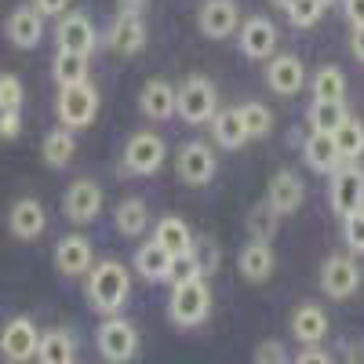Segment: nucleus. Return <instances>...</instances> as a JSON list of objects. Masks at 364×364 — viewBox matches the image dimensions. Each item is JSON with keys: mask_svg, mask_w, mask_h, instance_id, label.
Segmentation results:
<instances>
[{"mask_svg": "<svg viewBox=\"0 0 364 364\" xmlns=\"http://www.w3.org/2000/svg\"><path fill=\"white\" fill-rule=\"evenodd\" d=\"M33 8L48 18V15H66V8H70V0H33Z\"/></svg>", "mask_w": 364, "mask_h": 364, "instance_id": "obj_43", "label": "nucleus"}, {"mask_svg": "<svg viewBox=\"0 0 364 364\" xmlns=\"http://www.w3.org/2000/svg\"><path fill=\"white\" fill-rule=\"evenodd\" d=\"M168 314L178 328H197L208 321L211 314V291L204 284V277H190L171 284V299H168Z\"/></svg>", "mask_w": 364, "mask_h": 364, "instance_id": "obj_2", "label": "nucleus"}, {"mask_svg": "<svg viewBox=\"0 0 364 364\" xmlns=\"http://www.w3.org/2000/svg\"><path fill=\"white\" fill-rule=\"evenodd\" d=\"M346 99V77L339 66H321L314 73V102H343Z\"/></svg>", "mask_w": 364, "mask_h": 364, "instance_id": "obj_32", "label": "nucleus"}, {"mask_svg": "<svg viewBox=\"0 0 364 364\" xmlns=\"http://www.w3.org/2000/svg\"><path fill=\"white\" fill-rule=\"evenodd\" d=\"M164 157H168L164 139L154 135V132H139L124 146V171L128 175H157Z\"/></svg>", "mask_w": 364, "mask_h": 364, "instance_id": "obj_6", "label": "nucleus"}, {"mask_svg": "<svg viewBox=\"0 0 364 364\" xmlns=\"http://www.w3.org/2000/svg\"><path fill=\"white\" fill-rule=\"evenodd\" d=\"M266 84H269V91H277V95H295V91H302V84H306V70H302V63L295 55H277L266 66Z\"/></svg>", "mask_w": 364, "mask_h": 364, "instance_id": "obj_20", "label": "nucleus"}, {"mask_svg": "<svg viewBox=\"0 0 364 364\" xmlns=\"http://www.w3.org/2000/svg\"><path fill=\"white\" fill-rule=\"evenodd\" d=\"M73 357H77V343H73L70 331L51 328V331L41 336V343H37V360L41 364H73Z\"/></svg>", "mask_w": 364, "mask_h": 364, "instance_id": "obj_26", "label": "nucleus"}, {"mask_svg": "<svg viewBox=\"0 0 364 364\" xmlns=\"http://www.w3.org/2000/svg\"><path fill=\"white\" fill-rule=\"evenodd\" d=\"M77 154V142H73V132L70 128H55L44 135V146H41V161L48 168H66Z\"/></svg>", "mask_w": 364, "mask_h": 364, "instance_id": "obj_29", "label": "nucleus"}, {"mask_svg": "<svg viewBox=\"0 0 364 364\" xmlns=\"http://www.w3.org/2000/svg\"><path fill=\"white\" fill-rule=\"evenodd\" d=\"M291 364H331V357H328L324 350H317V346H306Z\"/></svg>", "mask_w": 364, "mask_h": 364, "instance_id": "obj_44", "label": "nucleus"}, {"mask_svg": "<svg viewBox=\"0 0 364 364\" xmlns=\"http://www.w3.org/2000/svg\"><path fill=\"white\" fill-rule=\"evenodd\" d=\"M346 364H364V346H350L346 350Z\"/></svg>", "mask_w": 364, "mask_h": 364, "instance_id": "obj_48", "label": "nucleus"}, {"mask_svg": "<svg viewBox=\"0 0 364 364\" xmlns=\"http://www.w3.org/2000/svg\"><path fill=\"white\" fill-rule=\"evenodd\" d=\"M58 87L63 84H77V80H87V55H73V51H58L55 55V66H51Z\"/></svg>", "mask_w": 364, "mask_h": 364, "instance_id": "obj_33", "label": "nucleus"}, {"mask_svg": "<svg viewBox=\"0 0 364 364\" xmlns=\"http://www.w3.org/2000/svg\"><path fill=\"white\" fill-rule=\"evenodd\" d=\"M4 37H8L15 48H22V51L37 48L41 37H44V15H41L37 8H15V11L8 15V22H4Z\"/></svg>", "mask_w": 364, "mask_h": 364, "instance_id": "obj_15", "label": "nucleus"}, {"mask_svg": "<svg viewBox=\"0 0 364 364\" xmlns=\"http://www.w3.org/2000/svg\"><path fill=\"white\" fill-rule=\"evenodd\" d=\"M139 109L149 117V120H171L175 117V87L161 77L146 80L142 91H139Z\"/></svg>", "mask_w": 364, "mask_h": 364, "instance_id": "obj_21", "label": "nucleus"}, {"mask_svg": "<svg viewBox=\"0 0 364 364\" xmlns=\"http://www.w3.org/2000/svg\"><path fill=\"white\" fill-rule=\"evenodd\" d=\"M343 11L353 26H364V0H343Z\"/></svg>", "mask_w": 364, "mask_h": 364, "instance_id": "obj_45", "label": "nucleus"}, {"mask_svg": "<svg viewBox=\"0 0 364 364\" xmlns=\"http://www.w3.org/2000/svg\"><path fill=\"white\" fill-rule=\"evenodd\" d=\"M8 230H11V237H18V240H37V237L48 230V215H44L41 200H33V197L15 200L11 211H8Z\"/></svg>", "mask_w": 364, "mask_h": 364, "instance_id": "obj_16", "label": "nucleus"}, {"mask_svg": "<svg viewBox=\"0 0 364 364\" xmlns=\"http://www.w3.org/2000/svg\"><path fill=\"white\" fill-rule=\"evenodd\" d=\"M91 266H95V248H91L87 237L66 233L55 245V269L63 273V277H84Z\"/></svg>", "mask_w": 364, "mask_h": 364, "instance_id": "obj_10", "label": "nucleus"}, {"mask_svg": "<svg viewBox=\"0 0 364 364\" xmlns=\"http://www.w3.org/2000/svg\"><path fill=\"white\" fill-rule=\"evenodd\" d=\"M171 262H175V255H168L157 240H146V245L135 252V269L142 273L146 281H168Z\"/></svg>", "mask_w": 364, "mask_h": 364, "instance_id": "obj_27", "label": "nucleus"}, {"mask_svg": "<svg viewBox=\"0 0 364 364\" xmlns=\"http://www.w3.org/2000/svg\"><path fill=\"white\" fill-rule=\"evenodd\" d=\"M215 87H211L208 77H186V84H182L175 91V113L186 120V124H208L211 117H215Z\"/></svg>", "mask_w": 364, "mask_h": 364, "instance_id": "obj_4", "label": "nucleus"}, {"mask_svg": "<svg viewBox=\"0 0 364 364\" xmlns=\"http://www.w3.org/2000/svg\"><path fill=\"white\" fill-rule=\"evenodd\" d=\"M273 4H277V8H288V4H291V0H273Z\"/></svg>", "mask_w": 364, "mask_h": 364, "instance_id": "obj_49", "label": "nucleus"}, {"mask_svg": "<svg viewBox=\"0 0 364 364\" xmlns=\"http://www.w3.org/2000/svg\"><path fill=\"white\" fill-rule=\"evenodd\" d=\"M37 343H41V331L29 317H11L0 331V353H4L8 364H29L37 360Z\"/></svg>", "mask_w": 364, "mask_h": 364, "instance_id": "obj_7", "label": "nucleus"}, {"mask_svg": "<svg viewBox=\"0 0 364 364\" xmlns=\"http://www.w3.org/2000/svg\"><path fill=\"white\" fill-rule=\"evenodd\" d=\"M350 51L357 63H364V26H353V33H350Z\"/></svg>", "mask_w": 364, "mask_h": 364, "instance_id": "obj_46", "label": "nucleus"}, {"mask_svg": "<svg viewBox=\"0 0 364 364\" xmlns=\"http://www.w3.org/2000/svg\"><path fill=\"white\" fill-rule=\"evenodd\" d=\"M343 237L350 252H364V208L343 219Z\"/></svg>", "mask_w": 364, "mask_h": 364, "instance_id": "obj_40", "label": "nucleus"}, {"mask_svg": "<svg viewBox=\"0 0 364 364\" xmlns=\"http://www.w3.org/2000/svg\"><path fill=\"white\" fill-rule=\"evenodd\" d=\"M331 139H336V149H339V161L343 164H353V161L364 157V124H360V120L346 117Z\"/></svg>", "mask_w": 364, "mask_h": 364, "instance_id": "obj_30", "label": "nucleus"}, {"mask_svg": "<svg viewBox=\"0 0 364 364\" xmlns=\"http://www.w3.org/2000/svg\"><path fill=\"white\" fill-rule=\"evenodd\" d=\"M277 211L269 208V200H262V204H255L252 208V215H248V230H252V240H273V233H277Z\"/></svg>", "mask_w": 364, "mask_h": 364, "instance_id": "obj_36", "label": "nucleus"}, {"mask_svg": "<svg viewBox=\"0 0 364 364\" xmlns=\"http://www.w3.org/2000/svg\"><path fill=\"white\" fill-rule=\"evenodd\" d=\"M175 168H178V178L186 182V186H208L211 178H215V154L204 146V142H186L178 149L175 157Z\"/></svg>", "mask_w": 364, "mask_h": 364, "instance_id": "obj_9", "label": "nucleus"}, {"mask_svg": "<svg viewBox=\"0 0 364 364\" xmlns=\"http://www.w3.org/2000/svg\"><path fill=\"white\" fill-rule=\"evenodd\" d=\"M240 109V120H245V132L248 139H266L273 132V109L262 106V102H245V106H237Z\"/></svg>", "mask_w": 364, "mask_h": 364, "instance_id": "obj_35", "label": "nucleus"}, {"mask_svg": "<svg viewBox=\"0 0 364 364\" xmlns=\"http://www.w3.org/2000/svg\"><path fill=\"white\" fill-rule=\"evenodd\" d=\"M240 15L233 0H204V8L197 11V26L208 41H226L233 29H237Z\"/></svg>", "mask_w": 364, "mask_h": 364, "instance_id": "obj_14", "label": "nucleus"}, {"mask_svg": "<svg viewBox=\"0 0 364 364\" xmlns=\"http://www.w3.org/2000/svg\"><path fill=\"white\" fill-rule=\"evenodd\" d=\"M364 208V171L353 164H339L331 171V211L339 219Z\"/></svg>", "mask_w": 364, "mask_h": 364, "instance_id": "obj_8", "label": "nucleus"}, {"mask_svg": "<svg viewBox=\"0 0 364 364\" xmlns=\"http://www.w3.org/2000/svg\"><path fill=\"white\" fill-rule=\"evenodd\" d=\"M117 15H142V0H120Z\"/></svg>", "mask_w": 364, "mask_h": 364, "instance_id": "obj_47", "label": "nucleus"}, {"mask_svg": "<svg viewBox=\"0 0 364 364\" xmlns=\"http://www.w3.org/2000/svg\"><path fill=\"white\" fill-rule=\"evenodd\" d=\"M95 339H99V353L109 364H128L135 357V350H139V331L124 317H106L99 324V336Z\"/></svg>", "mask_w": 364, "mask_h": 364, "instance_id": "obj_5", "label": "nucleus"}, {"mask_svg": "<svg viewBox=\"0 0 364 364\" xmlns=\"http://www.w3.org/2000/svg\"><path fill=\"white\" fill-rule=\"evenodd\" d=\"M113 55H139L146 44V22L142 15H117V22L109 26V37H106Z\"/></svg>", "mask_w": 364, "mask_h": 364, "instance_id": "obj_18", "label": "nucleus"}, {"mask_svg": "<svg viewBox=\"0 0 364 364\" xmlns=\"http://www.w3.org/2000/svg\"><path fill=\"white\" fill-rule=\"evenodd\" d=\"M154 240H157L168 255H175V259L193 252V233H190L186 219H178V215H164V219L157 223V230H154Z\"/></svg>", "mask_w": 364, "mask_h": 364, "instance_id": "obj_23", "label": "nucleus"}, {"mask_svg": "<svg viewBox=\"0 0 364 364\" xmlns=\"http://www.w3.org/2000/svg\"><path fill=\"white\" fill-rule=\"evenodd\" d=\"M255 364H291V360H288V350L277 339H266L255 350Z\"/></svg>", "mask_w": 364, "mask_h": 364, "instance_id": "obj_41", "label": "nucleus"}, {"mask_svg": "<svg viewBox=\"0 0 364 364\" xmlns=\"http://www.w3.org/2000/svg\"><path fill=\"white\" fill-rule=\"evenodd\" d=\"M146 226H149V208H146V200L128 197V200L117 204V233H120V237H139V233H146Z\"/></svg>", "mask_w": 364, "mask_h": 364, "instance_id": "obj_31", "label": "nucleus"}, {"mask_svg": "<svg viewBox=\"0 0 364 364\" xmlns=\"http://www.w3.org/2000/svg\"><path fill=\"white\" fill-rule=\"evenodd\" d=\"M193 259H197V269H200V277H208V273H215L219 269V245L211 237H197L193 240V252H190Z\"/></svg>", "mask_w": 364, "mask_h": 364, "instance_id": "obj_38", "label": "nucleus"}, {"mask_svg": "<svg viewBox=\"0 0 364 364\" xmlns=\"http://www.w3.org/2000/svg\"><path fill=\"white\" fill-rule=\"evenodd\" d=\"M302 157H306V164L321 175H331L343 161H339V149H336V139L324 135V132H314L306 142H302Z\"/></svg>", "mask_w": 364, "mask_h": 364, "instance_id": "obj_25", "label": "nucleus"}, {"mask_svg": "<svg viewBox=\"0 0 364 364\" xmlns=\"http://www.w3.org/2000/svg\"><path fill=\"white\" fill-rule=\"evenodd\" d=\"M55 41H58V51L91 55L99 37H95V26H91V18H87L84 11H70V15H63V22H58Z\"/></svg>", "mask_w": 364, "mask_h": 364, "instance_id": "obj_13", "label": "nucleus"}, {"mask_svg": "<svg viewBox=\"0 0 364 364\" xmlns=\"http://www.w3.org/2000/svg\"><path fill=\"white\" fill-rule=\"evenodd\" d=\"M102 211V186L91 178H77L63 197V215L70 223H91Z\"/></svg>", "mask_w": 364, "mask_h": 364, "instance_id": "obj_11", "label": "nucleus"}, {"mask_svg": "<svg viewBox=\"0 0 364 364\" xmlns=\"http://www.w3.org/2000/svg\"><path fill=\"white\" fill-rule=\"evenodd\" d=\"M84 291H87V302L99 314H120V306L128 302V291H132V277L117 259H102L87 269Z\"/></svg>", "mask_w": 364, "mask_h": 364, "instance_id": "obj_1", "label": "nucleus"}, {"mask_svg": "<svg viewBox=\"0 0 364 364\" xmlns=\"http://www.w3.org/2000/svg\"><path fill=\"white\" fill-rule=\"evenodd\" d=\"M284 11H288L291 26H299V29H310V26H317V22H321L324 4H321V0H291V4H288Z\"/></svg>", "mask_w": 364, "mask_h": 364, "instance_id": "obj_37", "label": "nucleus"}, {"mask_svg": "<svg viewBox=\"0 0 364 364\" xmlns=\"http://www.w3.org/2000/svg\"><path fill=\"white\" fill-rule=\"evenodd\" d=\"M273 266H277V259H273V248L266 245V240H252V245H245V252H240L237 259V269H240V277L252 281V284H262Z\"/></svg>", "mask_w": 364, "mask_h": 364, "instance_id": "obj_22", "label": "nucleus"}, {"mask_svg": "<svg viewBox=\"0 0 364 364\" xmlns=\"http://www.w3.org/2000/svg\"><path fill=\"white\" fill-rule=\"evenodd\" d=\"M26 99V91H22V80L15 73H0V113H11L18 109Z\"/></svg>", "mask_w": 364, "mask_h": 364, "instance_id": "obj_39", "label": "nucleus"}, {"mask_svg": "<svg viewBox=\"0 0 364 364\" xmlns=\"http://www.w3.org/2000/svg\"><path fill=\"white\" fill-rule=\"evenodd\" d=\"M350 113L343 102H314L310 106V128L314 132H324V135H336V128L343 124Z\"/></svg>", "mask_w": 364, "mask_h": 364, "instance_id": "obj_34", "label": "nucleus"}, {"mask_svg": "<svg viewBox=\"0 0 364 364\" xmlns=\"http://www.w3.org/2000/svg\"><path fill=\"white\" fill-rule=\"evenodd\" d=\"M360 284V269L350 255H331L321 266V288L328 299H350Z\"/></svg>", "mask_w": 364, "mask_h": 364, "instance_id": "obj_12", "label": "nucleus"}, {"mask_svg": "<svg viewBox=\"0 0 364 364\" xmlns=\"http://www.w3.org/2000/svg\"><path fill=\"white\" fill-rule=\"evenodd\" d=\"M211 132H215V142H219L223 149H240V146L248 142L240 109H219L215 117H211Z\"/></svg>", "mask_w": 364, "mask_h": 364, "instance_id": "obj_28", "label": "nucleus"}, {"mask_svg": "<svg viewBox=\"0 0 364 364\" xmlns=\"http://www.w3.org/2000/svg\"><path fill=\"white\" fill-rule=\"evenodd\" d=\"M273 48H277V29H273V22L266 15H252L245 22V29H240V51L248 58H269Z\"/></svg>", "mask_w": 364, "mask_h": 364, "instance_id": "obj_19", "label": "nucleus"}, {"mask_svg": "<svg viewBox=\"0 0 364 364\" xmlns=\"http://www.w3.org/2000/svg\"><path fill=\"white\" fill-rule=\"evenodd\" d=\"M302 197H306V190H302V178L295 171H277L269 178L266 200H269V208L277 211V215H291V211H299Z\"/></svg>", "mask_w": 364, "mask_h": 364, "instance_id": "obj_17", "label": "nucleus"}, {"mask_svg": "<svg viewBox=\"0 0 364 364\" xmlns=\"http://www.w3.org/2000/svg\"><path fill=\"white\" fill-rule=\"evenodd\" d=\"M321 4H324V8H328V4H336V0H321Z\"/></svg>", "mask_w": 364, "mask_h": 364, "instance_id": "obj_50", "label": "nucleus"}, {"mask_svg": "<svg viewBox=\"0 0 364 364\" xmlns=\"http://www.w3.org/2000/svg\"><path fill=\"white\" fill-rule=\"evenodd\" d=\"M55 113L63 120V128H87L95 124V113H99V91L91 87L87 80H77V84H63L58 87V102H55Z\"/></svg>", "mask_w": 364, "mask_h": 364, "instance_id": "obj_3", "label": "nucleus"}, {"mask_svg": "<svg viewBox=\"0 0 364 364\" xmlns=\"http://www.w3.org/2000/svg\"><path fill=\"white\" fill-rule=\"evenodd\" d=\"M291 336L299 343H306V346H317L324 336H328V317L321 306H314V302H306V306H299L291 314Z\"/></svg>", "mask_w": 364, "mask_h": 364, "instance_id": "obj_24", "label": "nucleus"}, {"mask_svg": "<svg viewBox=\"0 0 364 364\" xmlns=\"http://www.w3.org/2000/svg\"><path fill=\"white\" fill-rule=\"evenodd\" d=\"M18 132H22L18 109H11V113H0V139H18Z\"/></svg>", "mask_w": 364, "mask_h": 364, "instance_id": "obj_42", "label": "nucleus"}]
</instances>
